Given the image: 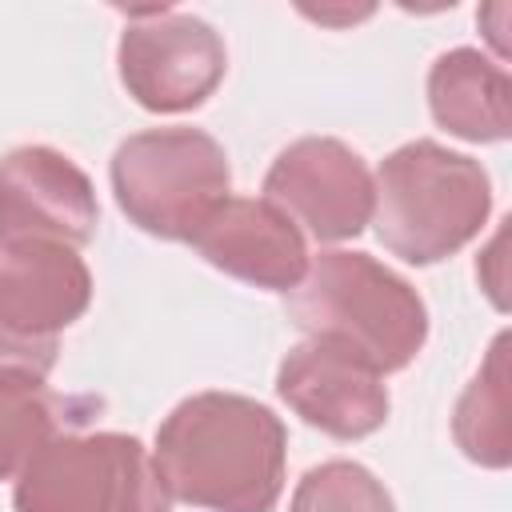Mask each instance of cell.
<instances>
[{
	"label": "cell",
	"mask_w": 512,
	"mask_h": 512,
	"mask_svg": "<svg viewBox=\"0 0 512 512\" xmlns=\"http://www.w3.org/2000/svg\"><path fill=\"white\" fill-rule=\"evenodd\" d=\"M152 464L172 500L208 512H272L284 492L288 432L240 392H196L156 428Z\"/></svg>",
	"instance_id": "obj_1"
},
{
	"label": "cell",
	"mask_w": 512,
	"mask_h": 512,
	"mask_svg": "<svg viewBox=\"0 0 512 512\" xmlns=\"http://www.w3.org/2000/svg\"><path fill=\"white\" fill-rule=\"evenodd\" d=\"M288 316L312 340H332L380 376L416 360L428 340L420 292L368 252H320L288 292Z\"/></svg>",
	"instance_id": "obj_2"
},
{
	"label": "cell",
	"mask_w": 512,
	"mask_h": 512,
	"mask_svg": "<svg viewBox=\"0 0 512 512\" xmlns=\"http://www.w3.org/2000/svg\"><path fill=\"white\" fill-rule=\"evenodd\" d=\"M372 184L380 244L416 268L456 256L480 236L492 212V180L480 160L436 140H412L388 152Z\"/></svg>",
	"instance_id": "obj_3"
},
{
	"label": "cell",
	"mask_w": 512,
	"mask_h": 512,
	"mask_svg": "<svg viewBox=\"0 0 512 512\" xmlns=\"http://www.w3.org/2000/svg\"><path fill=\"white\" fill-rule=\"evenodd\" d=\"M232 168L200 128H148L112 152V192L120 212L148 236L192 240L228 200Z\"/></svg>",
	"instance_id": "obj_4"
},
{
	"label": "cell",
	"mask_w": 512,
	"mask_h": 512,
	"mask_svg": "<svg viewBox=\"0 0 512 512\" xmlns=\"http://www.w3.org/2000/svg\"><path fill=\"white\" fill-rule=\"evenodd\" d=\"M16 512H172V496L136 436L64 432L16 476Z\"/></svg>",
	"instance_id": "obj_5"
},
{
	"label": "cell",
	"mask_w": 512,
	"mask_h": 512,
	"mask_svg": "<svg viewBox=\"0 0 512 512\" xmlns=\"http://www.w3.org/2000/svg\"><path fill=\"white\" fill-rule=\"evenodd\" d=\"M92 304V272L64 244H0V368L48 376L56 336Z\"/></svg>",
	"instance_id": "obj_6"
},
{
	"label": "cell",
	"mask_w": 512,
	"mask_h": 512,
	"mask_svg": "<svg viewBox=\"0 0 512 512\" xmlns=\"http://www.w3.org/2000/svg\"><path fill=\"white\" fill-rule=\"evenodd\" d=\"M120 80L128 96L148 112L200 108L228 72L220 32L188 12L148 8L120 36Z\"/></svg>",
	"instance_id": "obj_7"
},
{
	"label": "cell",
	"mask_w": 512,
	"mask_h": 512,
	"mask_svg": "<svg viewBox=\"0 0 512 512\" xmlns=\"http://www.w3.org/2000/svg\"><path fill=\"white\" fill-rule=\"evenodd\" d=\"M264 200L276 204L308 236L336 244L372 224L376 184L356 148L336 136L292 140L264 176Z\"/></svg>",
	"instance_id": "obj_8"
},
{
	"label": "cell",
	"mask_w": 512,
	"mask_h": 512,
	"mask_svg": "<svg viewBox=\"0 0 512 512\" xmlns=\"http://www.w3.org/2000/svg\"><path fill=\"white\" fill-rule=\"evenodd\" d=\"M96 188L56 148L24 144L0 160V244L84 248L96 236Z\"/></svg>",
	"instance_id": "obj_9"
},
{
	"label": "cell",
	"mask_w": 512,
	"mask_h": 512,
	"mask_svg": "<svg viewBox=\"0 0 512 512\" xmlns=\"http://www.w3.org/2000/svg\"><path fill=\"white\" fill-rule=\"evenodd\" d=\"M280 400L336 440H364L388 420L384 376L332 340H300L276 372Z\"/></svg>",
	"instance_id": "obj_10"
},
{
	"label": "cell",
	"mask_w": 512,
	"mask_h": 512,
	"mask_svg": "<svg viewBox=\"0 0 512 512\" xmlns=\"http://www.w3.org/2000/svg\"><path fill=\"white\" fill-rule=\"evenodd\" d=\"M188 244L212 268L264 292H292L308 272L304 232L264 196H228Z\"/></svg>",
	"instance_id": "obj_11"
},
{
	"label": "cell",
	"mask_w": 512,
	"mask_h": 512,
	"mask_svg": "<svg viewBox=\"0 0 512 512\" xmlns=\"http://www.w3.org/2000/svg\"><path fill=\"white\" fill-rule=\"evenodd\" d=\"M428 108L440 128L472 144H500L512 136V80L508 68L480 48H452L428 72Z\"/></svg>",
	"instance_id": "obj_12"
},
{
	"label": "cell",
	"mask_w": 512,
	"mask_h": 512,
	"mask_svg": "<svg viewBox=\"0 0 512 512\" xmlns=\"http://www.w3.org/2000/svg\"><path fill=\"white\" fill-rule=\"evenodd\" d=\"M452 436L460 452L484 468H508L512 460V432H508V336L500 332L456 400L452 416Z\"/></svg>",
	"instance_id": "obj_13"
},
{
	"label": "cell",
	"mask_w": 512,
	"mask_h": 512,
	"mask_svg": "<svg viewBox=\"0 0 512 512\" xmlns=\"http://www.w3.org/2000/svg\"><path fill=\"white\" fill-rule=\"evenodd\" d=\"M60 436V400L44 376L28 368H0V480H16L20 468Z\"/></svg>",
	"instance_id": "obj_14"
},
{
	"label": "cell",
	"mask_w": 512,
	"mask_h": 512,
	"mask_svg": "<svg viewBox=\"0 0 512 512\" xmlns=\"http://www.w3.org/2000/svg\"><path fill=\"white\" fill-rule=\"evenodd\" d=\"M288 512H396V504L364 464L324 460L300 476Z\"/></svg>",
	"instance_id": "obj_15"
}]
</instances>
